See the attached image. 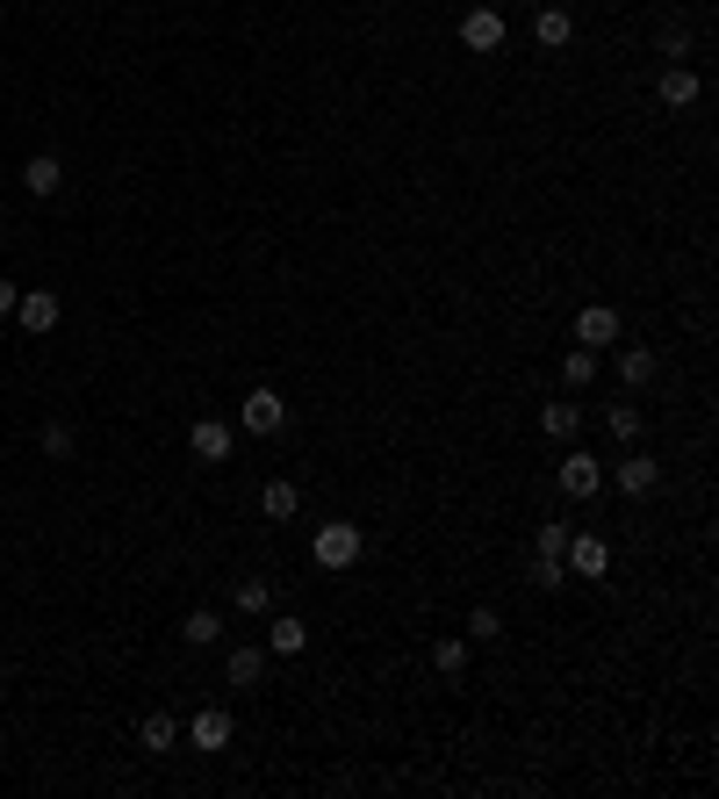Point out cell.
Returning a JSON list of instances; mask_svg holds the SVG:
<instances>
[{"mask_svg": "<svg viewBox=\"0 0 719 799\" xmlns=\"http://www.w3.org/2000/svg\"><path fill=\"white\" fill-rule=\"evenodd\" d=\"M231 598H238V612H267V606H274L267 576H238V591H231Z\"/></svg>", "mask_w": 719, "mask_h": 799, "instance_id": "cell-27", "label": "cell"}, {"mask_svg": "<svg viewBox=\"0 0 719 799\" xmlns=\"http://www.w3.org/2000/svg\"><path fill=\"white\" fill-rule=\"evenodd\" d=\"M281 425H288V403H281V389H274V383L245 389V403H238V433H252V439H274Z\"/></svg>", "mask_w": 719, "mask_h": 799, "instance_id": "cell-2", "label": "cell"}, {"mask_svg": "<svg viewBox=\"0 0 719 799\" xmlns=\"http://www.w3.org/2000/svg\"><path fill=\"white\" fill-rule=\"evenodd\" d=\"M662 58H669V66H684V58H691V30H662Z\"/></svg>", "mask_w": 719, "mask_h": 799, "instance_id": "cell-29", "label": "cell"}, {"mask_svg": "<svg viewBox=\"0 0 719 799\" xmlns=\"http://www.w3.org/2000/svg\"><path fill=\"white\" fill-rule=\"evenodd\" d=\"M598 490H604V461H598V454H582V447H568L562 454V497L590 504Z\"/></svg>", "mask_w": 719, "mask_h": 799, "instance_id": "cell-3", "label": "cell"}, {"mask_svg": "<svg viewBox=\"0 0 719 799\" xmlns=\"http://www.w3.org/2000/svg\"><path fill=\"white\" fill-rule=\"evenodd\" d=\"M36 447L51 454V461H72V447H80V439H72V425H66V418H51V425L36 433Z\"/></svg>", "mask_w": 719, "mask_h": 799, "instance_id": "cell-23", "label": "cell"}, {"mask_svg": "<svg viewBox=\"0 0 719 799\" xmlns=\"http://www.w3.org/2000/svg\"><path fill=\"white\" fill-rule=\"evenodd\" d=\"M432 670H439L446 684L468 678V634H446V642H432Z\"/></svg>", "mask_w": 719, "mask_h": 799, "instance_id": "cell-18", "label": "cell"}, {"mask_svg": "<svg viewBox=\"0 0 719 799\" xmlns=\"http://www.w3.org/2000/svg\"><path fill=\"white\" fill-rule=\"evenodd\" d=\"M576 346H590V353L618 346V310H612V303H590V310H576Z\"/></svg>", "mask_w": 719, "mask_h": 799, "instance_id": "cell-6", "label": "cell"}, {"mask_svg": "<svg viewBox=\"0 0 719 799\" xmlns=\"http://www.w3.org/2000/svg\"><path fill=\"white\" fill-rule=\"evenodd\" d=\"M576 425H582L576 403H540V433L547 439H576Z\"/></svg>", "mask_w": 719, "mask_h": 799, "instance_id": "cell-21", "label": "cell"}, {"mask_svg": "<svg viewBox=\"0 0 719 799\" xmlns=\"http://www.w3.org/2000/svg\"><path fill=\"white\" fill-rule=\"evenodd\" d=\"M188 742L209 749V756H216V749H231V713H223V706H202V713L188 720Z\"/></svg>", "mask_w": 719, "mask_h": 799, "instance_id": "cell-11", "label": "cell"}, {"mask_svg": "<svg viewBox=\"0 0 719 799\" xmlns=\"http://www.w3.org/2000/svg\"><path fill=\"white\" fill-rule=\"evenodd\" d=\"M22 188H30L36 202H44V195H58V188H66V166H58L51 152H36L30 166H22Z\"/></svg>", "mask_w": 719, "mask_h": 799, "instance_id": "cell-16", "label": "cell"}, {"mask_svg": "<svg viewBox=\"0 0 719 799\" xmlns=\"http://www.w3.org/2000/svg\"><path fill=\"white\" fill-rule=\"evenodd\" d=\"M562 562H568V576H604V569H612V548H604L598 533H568Z\"/></svg>", "mask_w": 719, "mask_h": 799, "instance_id": "cell-7", "label": "cell"}, {"mask_svg": "<svg viewBox=\"0 0 719 799\" xmlns=\"http://www.w3.org/2000/svg\"><path fill=\"white\" fill-rule=\"evenodd\" d=\"M568 36H576V15H568V8H532V44H540V51H568Z\"/></svg>", "mask_w": 719, "mask_h": 799, "instance_id": "cell-9", "label": "cell"}, {"mask_svg": "<svg viewBox=\"0 0 719 799\" xmlns=\"http://www.w3.org/2000/svg\"><path fill=\"white\" fill-rule=\"evenodd\" d=\"M15 317H22V331H58V317H66V303H58V289H22V303H15Z\"/></svg>", "mask_w": 719, "mask_h": 799, "instance_id": "cell-5", "label": "cell"}, {"mask_svg": "<svg viewBox=\"0 0 719 799\" xmlns=\"http://www.w3.org/2000/svg\"><path fill=\"white\" fill-rule=\"evenodd\" d=\"M309 555H317V569L339 576V569H353V562L367 555V533H360L353 519H325V526H317V540H309Z\"/></svg>", "mask_w": 719, "mask_h": 799, "instance_id": "cell-1", "label": "cell"}, {"mask_svg": "<svg viewBox=\"0 0 719 799\" xmlns=\"http://www.w3.org/2000/svg\"><path fill=\"white\" fill-rule=\"evenodd\" d=\"M15 303H22V289H15V281H0V317H15Z\"/></svg>", "mask_w": 719, "mask_h": 799, "instance_id": "cell-30", "label": "cell"}, {"mask_svg": "<svg viewBox=\"0 0 719 799\" xmlns=\"http://www.w3.org/2000/svg\"><path fill=\"white\" fill-rule=\"evenodd\" d=\"M188 447H195V461H231L238 425H223V418H195V425H188Z\"/></svg>", "mask_w": 719, "mask_h": 799, "instance_id": "cell-4", "label": "cell"}, {"mask_svg": "<svg viewBox=\"0 0 719 799\" xmlns=\"http://www.w3.org/2000/svg\"><path fill=\"white\" fill-rule=\"evenodd\" d=\"M562 383L568 389H590V383H598V353H590V346H568L562 353Z\"/></svg>", "mask_w": 719, "mask_h": 799, "instance_id": "cell-20", "label": "cell"}, {"mask_svg": "<svg viewBox=\"0 0 719 799\" xmlns=\"http://www.w3.org/2000/svg\"><path fill=\"white\" fill-rule=\"evenodd\" d=\"M604 433H612L618 447H634V439H640V411H634V403H612V411H604Z\"/></svg>", "mask_w": 719, "mask_h": 799, "instance_id": "cell-22", "label": "cell"}, {"mask_svg": "<svg viewBox=\"0 0 719 799\" xmlns=\"http://www.w3.org/2000/svg\"><path fill=\"white\" fill-rule=\"evenodd\" d=\"M461 44L468 51H504V15L497 8H468L461 15Z\"/></svg>", "mask_w": 719, "mask_h": 799, "instance_id": "cell-8", "label": "cell"}, {"mask_svg": "<svg viewBox=\"0 0 719 799\" xmlns=\"http://www.w3.org/2000/svg\"><path fill=\"white\" fill-rule=\"evenodd\" d=\"M655 483H662V461H655V454H626V461H618V490H626V497H655Z\"/></svg>", "mask_w": 719, "mask_h": 799, "instance_id": "cell-12", "label": "cell"}, {"mask_svg": "<svg viewBox=\"0 0 719 799\" xmlns=\"http://www.w3.org/2000/svg\"><path fill=\"white\" fill-rule=\"evenodd\" d=\"M655 102H662V108H691V102H698V72H691V66H662V72H655Z\"/></svg>", "mask_w": 719, "mask_h": 799, "instance_id": "cell-10", "label": "cell"}, {"mask_svg": "<svg viewBox=\"0 0 719 799\" xmlns=\"http://www.w3.org/2000/svg\"><path fill=\"white\" fill-rule=\"evenodd\" d=\"M568 548V526L562 519H540V533H532V555H562Z\"/></svg>", "mask_w": 719, "mask_h": 799, "instance_id": "cell-28", "label": "cell"}, {"mask_svg": "<svg viewBox=\"0 0 719 799\" xmlns=\"http://www.w3.org/2000/svg\"><path fill=\"white\" fill-rule=\"evenodd\" d=\"M518 8H547V0H518Z\"/></svg>", "mask_w": 719, "mask_h": 799, "instance_id": "cell-31", "label": "cell"}, {"mask_svg": "<svg viewBox=\"0 0 719 799\" xmlns=\"http://www.w3.org/2000/svg\"><path fill=\"white\" fill-rule=\"evenodd\" d=\"M568 584V562L562 555H532V591H562Z\"/></svg>", "mask_w": 719, "mask_h": 799, "instance_id": "cell-25", "label": "cell"}, {"mask_svg": "<svg viewBox=\"0 0 719 799\" xmlns=\"http://www.w3.org/2000/svg\"><path fill=\"white\" fill-rule=\"evenodd\" d=\"M223 678H231V692H252V684L267 678V648H231V656H223Z\"/></svg>", "mask_w": 719, "mask_h": 799, "instance_id": "cell-15", "label": "cell"}, {"mask_svg": "<svg viewBox=\"0 0 719 799\" xmlns=\"http://www.w3.org/2000/svg\"><path fill=\"white\" fill-rule=\"evenodd\" d=\"M303 648H309V620L274 612V626H267V656H303Z\"/></svg>", "mask_w": 719, "mask_h": 799, "instance_id": "cell-14", "label": "cell"}, {"mask_svg": "<svg viewBox=\"0 0 719 799\" xmlns=\"http://www.w3.org/2000/svg\"><path fill=\"white\" fill-rule=\"evenodd\" d=\"M468 642H504V612L497 606H475V612H468Z\"/></svg>", "mask_w": 719, "mask_h": 799, "instance_id": "cell-26", "label": "cell"}, {"mask_svg": "<svg viewBox=\"0 0 719 799\" xmlns=\"http://www.w3.org/2000/svg\"><path fill=\"white\" fill-rule=\"evenodd\" d=\"M259 512H267V519H295V512H303V490H295L288 483V475H274V483H267V490H259Z\"/></svg>", "mask_w": 719, "mask_h": 799, "instance_id": "cell-17", "label": "cell"}, {"mask_svg": "<svg viewBox=\"0 0 719 799\" xmlns=\"http://www.w3.org/2000/svg\"><path fill=\"white\" fill-rule=\"evenodd\" d=\"M216 634H223V620L209 606H195L188 620H180V642H188V648H216Z\"/></svg>", "mask_w": 719, "mask_h": 799, "instance_id": "cell-19", "label": "cell"}, {"mask_svg": "<svg viewBox=\"0 0 719 799\" xmlns=\"http://www.w3.org/2000/svg\"><path fill=\"white\" fill-rule=\"evenodd\" d=\"M138 742H144V749H152V756H158V749H173V742H180V728H173L166 713H144V728H138Z\"/></svg>", "mask_w": 719, "mask_h": 799, "instance_id": "cell-24", "label": "cell"}, {"mask_svg": "<svg viewBox=\"0 0 719 799\" xmlns=\"http://www.w3.org/2000/svg\"><path fill=\"white\" fill-rule=\"evenodd\" d=\"M612 353H618V383H626V389H648L655 375H662L655 346H612Z\"/></svg>", "mask_w": 719, "mask_h": 799, "instance_id": "cell-13", "label": "cell"}]
</instances>
